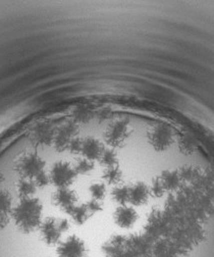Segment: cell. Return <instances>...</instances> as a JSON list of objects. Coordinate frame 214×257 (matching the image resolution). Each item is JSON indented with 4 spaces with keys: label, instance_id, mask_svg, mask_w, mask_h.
<instances>
[{
    "label": "cell",
    "instance_id": "1",
    "mask_svg": "<svg viewBox=\"0 0 214 257\" xmlns=\"http://www.w3.org/2000/svg\"><path fill=\"white\" fill-rule=\"evenodd\" d=\"M57 252L59 257H86L88 250L83 239L72 235L59 243Z\"/></svg>",
    "mask_w": 214,
    "mask_h": 257
}]
</instances>
